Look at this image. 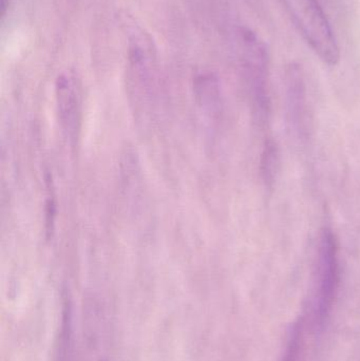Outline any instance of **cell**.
Masks as SVG:
<instances>
[{"label": "cell", "mask_w": 360, "mask_h": 361, "mask_svg": "<svg viewBox=\"0 0 360 361\" xmlns=\"http://www.w3.org/2000/svg\"><path fill=\"white\" fill-rule=\"evenodd\" d=\"M315 54L329 66L337 65L340 59V46L327 14L318 0H280Z\"/></svg>", "instance_id": "cell-1"}, {"label": "cell", "mask_w": 360, "mask_h": 361, "mask_svg": "<svg viewBox=\"0 0 360 361\" xmlns=\"http://www.w3.org/2000/svg\"><path fill=\"white\" fill-rule=\"evenodd\" d=\"M340 286L338 245L332 229H323L319 238L317 261V290L315 296V322L323 326L335 301Z\"/></svg>", "instance_id": "cell-2"}, {"label": "cell", "mask_w": 360, "mask_h": 361, "mask_svg": "<svg viewBox=\"0 0 360 361\" xmlns=\"http://www.w3.org/2000/svg\"><path fill=\"white\" fill-rule=\"evenodd\" d=\"M249 61L247 63L249 85L253 95L256 116L262 123L268 121L271 110L270 94L268 85V57L263 44L257 42L252 36L249 40Z\"/></svg>", "instance_id": "cell-3"}, {"label": "cell", "mask_w": 360, "mask_h": 361, "mask_svg": "<svg viewBox=\"0 0 360 361\" xmlns=\"http://www.w3.org/2000/svg\"><path fill=\"white\" fill-rule=\"evenodd\" d=\"M287 114L292 127L299 135L306 130V86L302 71L297 66H291L287 74Z\"/></svg>", "instance_id": "cell-4"}, {"label": "cell", "mask_w": 360, "mask_h": 361, "mask_svg": "<svg viewBox=\"0 0 360 361\" xmlns=\"http://www.w3.org/2000/svg\"><path fill=\"white\" fill-rule=\"evenodd\" d=\"M280 169V154L278 145L273 140H268L264 143L262 150L261 162H260V173L262 180L268 188H272L276 182L277 175Z\"/></svg>", "instance_id": "cell-5"}, {"label": "cell", "mask_w": 360, "mask_h": 361, "mask_svg": "<svg viewBox=\"0 0 360 361\" xmlns=\"http://www.w3.org/2000/svg\"><path fill=\"white\" fill-rule=\"evenodd\" d=\"M8 6V0H1V17L6 15V8Z\"/></svg>", "instance_id": "cell-6"}]
</instances>
